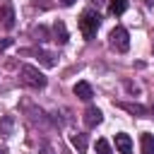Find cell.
<instances>
[{"label":"cell","mask_w":154,"mask_h":154,"mask_svg":"<svg viewBox=\"0 0 154 154\" xmlns=\"http://www.w3.org/2000/svg\"><path fill=\"white\" fill-rule=\"evenodd\" d=\"M19 82H22L24 87H29V89H43V87L48 84L46 75H43L38 67H34V65H22V70H19Z\"/></svg>","instance_id":"obj_1"},{"label":"cell","mask_w":154,"mask_h":154,"mask_svg":"<svg viewBox=\"0 0 154 154\" xmlns=\"http://www.w3.org/2000/svg\"><path fill=\"white\" fill-rule=\"evenodd\" d=\"M99 26H101V17H99V12H94V10H84V12L79 14V31H82V36H84L87 41H91V38L96 36Z\"/></svg>","instance_id":"obj_2"},{"label":"cell","mask_w":154,"mask_h":154,"mask_svg":"<svg viewBox=\"0 0 154 154\" xmlns=\"http://www.w3.org/2000/svg\"><path fill=\"white\" fill-rule=\"evenodd\" d=\"M108 43H111L113 51L125 53V51L130 48V34H128V29H125V26H116V29H111V34H108Z\"/></svg>","instance_id":"obj_3"},{"label":"cell","mask_w":154,"mask_h":154,"mask_svg":"<svg viewBox=\"0 0 154 154\" xmlns=\"http://www.w3.org/2000/svg\"><path fill=\"white\" fill-rule=\"evenodd\" d=\"M82 120H84V125H87V128H96V125L103 120V113H101L96 106H89V108L84 111V118H82Z\"/></svg>","instance_id":"obj_4"},{"label":"cell","mask_w":154,"mask_h":154,"mask_svg":"<svg viewBox=\"0 0 154 154\" xmlns=\"http://www.w3.org/2000/svg\"><path fill=\"white\" fill-rule=\"evenodd\" d=\"M116 149H118L120 154H130V152H132V140H130V135L118 132V135H116Z\"/></svg>","instance_id":"obj_5"},{"label":"cell","mask_w":154,"mask_h":154,"mask_svg":"<svg viewBox=\"0 0 154 154\" xmlns=\"http://www.w3.org/2000/svg\"><path fill=\"white\" fill-rule=\"evenodd\" d=\"M72 91H75V96H77V99H82V101H89V99L94 96V91H91V84H89V82H77Z\"/></svg>","instance_id":"obj_6"},{"label":"cell","mask_w":154,"mask_h":154,"mask_svg":"<svg viewBox=\"0 0 154 154\" xmlns=\"http://www.w3.org/2000/svg\"><path fill=\"white\" fill-rule=\"evenodd\" d=\"M123 111H128V113H132V116H149L154 108H147V106H140V103H125V101H120L118 103Z\"/></svg>","instance_id":"obj_7"},{"label":"cell","mask_w":154,"mask_h":154,"mask_svg":"<svg viewBox=\"0 0 154 154\" xmlns=\"http://www.w3.org/2000/svg\"><path fill=\"white\" fill-rule=\"evenodd\" d=\"M140 152L142 154H154V135H149V132L140 135Z\"/></svg>","instance_id":"obj_8"},{"label":"cell","mask_w":154,"mask_h":154,"mask_svg":"<svg viewBox=\"0 0 154 154\" xmlns=\"http://www.w3.org/2000/svg\"><path fill=\"white\" fill-rule=\"evenodd\" d=\"M31 53H34V55H36V58H38V60L46 65V67H55V65H58L55 55H53V53H48V51H41V48H36V51H31Z\"/></svg>","instance_id":"obj_9"},{"label":"cell","mask_w":154,"mask_h":154,"mask_svg":"<svg viewBox=\"0 0 154 154\" xmlns=\"http://www.w3.org/2000/svg\"><path fill=\"white\" fill-rule=\"evenodd\" d=\"M70 142H72V147H75L79 154H84V152H87V144H89V140H87V135H84V132H75V135L70 137Z\"/></svg>","instance_id":"obj_10"},{"label":"cell","mask_w":154,"mask_h":154,"mask_svg":"<svg viewBox=\"0 0 154 154\" xmlns=\"http://www.w3.org/2000/svg\"><path fill=\"white\" fill-rule=\"evenodd\" d=\"M53 36H55L58 43H67V29H65L63 22H55L53 24Z\"/></svg>","instance_id":"obj_11"},{"label":"cell","mask_w":154,"mask_h":154,"mask_svg":"<svg viewBox=\"0 0 154 154\" xmlns=\"http://www.w3.org/2000/svg\"><path fill=\"white\" fill-rule=\"evenodd\" d=\"M12 128H14V118L12 116H5L0 120V137H10L12 135Z\"/></svg>","instance_id":"obj_12"},{"label":"cell","mask_w":154,"mask_h":154,"mask_svg":"<svg viewBox=\"0 0 154 154\" xmlns=\"http://www.w3.org/2000/svg\"><path fill=\"white\" fill-rule=\"evenodd\" d=\"M125 10H128V0H108V12H111V14L118 17V14H123Z\"/></svg>","instance_id":"obj_13"},{"label":"cell","mask_w":154,"mask_h":154,"mask_svg":"<svg viewBox=\"0 0 154 154\" xmlns=\"http://www.w3.org/2000/svg\"><path fill=\"white\" fill-rule=\"evenodd\" d=\"M2 24H5V29H12L14 26V12H12L10 5L2 7Z\"/></svg>","instance_id":"obj_14"},{"label":"cell","mask_w":154,"mask_h":154,"mask_svg":"<svg viewBox=\"0 0 154 154\" xmlns=\"http://www.w3.org/2000/svg\"><path fill=\"white\" fill-rule=\"evenodd\" d=\"M96 154H113L111 152V144L106 140H96Z\"/></svg>","instance_id":"obj_15"},{"label":"cell","mask_w":154,"mask_h":154,"mask_svg":"<svg viewBox=\"0 0 154 154\" xmlns=\"http://www.w3.org/2000/svg\"><path fill=\"white\" fill-rule=\"evenodd\" d=\"M46 34H48V31H46L43 26H36V29H34V36H36V41H46Z\"/></svg>","instance_id":"obj_16"},{"label":"cell","mask_w":154,"mask_h":154,"mask_svg":"<svg viewBox=\"0 0 154 154\" xmlns=\"http://www.w3.org/2000/svg\"><path fill=\"white\" fill-rule=\"evenodd\" d=\"M38 154H55V149H53L48 142H43V144H41V149H38Z\"/></svg>","instance_id":"obj_17"},{"label":"cell","mask_w":154,"mask_h":154,"mask_svg":"<svg viewBox=\"0 0 154 154\" xmlns=\"http://www.w3.org/2000/svg\"><path fill=\"white\" fill-rule=\"evenodd\" d=\"M10 46H12V38H0V51H5Z\"/></svg>","instance_id":"obj_18"},{"label":"cell","mask_w":154,"mask_h":154,"mask_svg":"<svg viewBox=\"0 0 154 154\" xmlns=\"http://www.w3.org/2000/svg\"><path fill=\"white\" fill-rule=\"evenodd\" d=\"M60 5H65V7H70V5H75V0H58Z\"/></svg>","instance_id":"obj_19"},{"label":"cell","mask_w":154,"mask_h":154,"mask_svg":"<svg viewBox=\"0 0 154 154\" xmlns=\"http://www.w3.org/2000/svg\"><path fill=\"white\" fill-rule=\"evenodd\" d=\"M91 2H94V5H101V2H106V0H91Z\"/></svg>","instance_id":"obj_20"},{"label":"cell","mask_w":154,"mask_h":154,"mask_svg":"<svg viewBox=\"0 0 154 154\" xmlns=\"http://www.w3.org/2000/svg\"><path fill=\"white\" fill-rule=\"evenodd\" d=\"M0 154H7V149H5V147H2V144H0Z\"/></svg>","instance_id":"obj_21"}]
</instances>
